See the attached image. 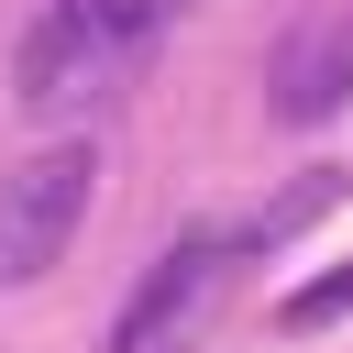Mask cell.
Returning <instances> with one entry per match:
<instances>
[{"mask_svg":"<svg viewBox=\"0 0 353 353\" xmlns=\"http://www.w3.org/2000/svg\"><path fill=\"white\" fill-rule=\"evenodd\" d=\"M331 199H342V176H331V165H320V176H298V188H287V199H276V210H254V232H243V243H254V254H265V243H287V232H298V221H320V210H331Z\"/></svg>","mask_w":353,"mask_h":353,"instance_id":"obj_5","label":"cell"},{"mask_svg":"<svg viewBox=\"0 0 353 353\" xmlns=\"http://www.w3.org/2000/svg\"><path fill=\"white\" fill-rule=\"evenodd\" d=\"M154 33H165L154 0H55L22 33V55H11V99L33 121H88V110H110L143 77Z\"/></svg>","mask_w":353,"mask_h":353,"instance_id":"obj_1","label":"cell"},{"mask_svg":"<svg viewBox=\"0 0 353 353\" xmlns=\"http://www.w3.org/2000/svg\"><path fill=\"white\" fill-rule=\"evenodd\" d=\"M342 309H353V265H331L320 287H298V298H287V331H320V320H342Z\"/></svg>","mask_w":353,"mask_h":353,"instance_id":"obj_6","label":"cell"},{"mask_svg":"<svg viewBox=\"0 0 353 353\" xmlns=\"http://www.w3.org/2000/svg\"><path fill=\"white\" fill-rule=\"evenodd\" d=\"M88 199H99V154H88V143H44V154H22V165L0 176V287H33V276L77 243Z\"/></svg>","mask_w":353,"mask_h":353,"instance_id":"obj_2","label":"cell"},{"mask_svg":"<svg viewBox=\"0 0 353 353\" xmlns=\"http://www.w3.org/2000/svg\"><path fill=\"white\" fill-rule=\"evenodd\" d=\"M221 265H232V243H221V232H176V243L143 265V287L121 298V320H110V353H176V331L210 309Z\"/></svg>","mask_w":353,"mask_h":353,"instance_id":"obj_3","label":"cell"},{"mask_svg":"<svg viewBox=\"0 0 353 353\" xmlns=\"http://www.w3.org/2000/svg\"><path fill=\"white\" fill-rule=\"evenodd\" d=\"M265 88H276V121H331V110L353 99V11H320V22H298V33L276 44Z\"/></svg>","mask_w":353,"mask_h":353,"instance_id":"obj_4","label":"cell"},{"mask_svg":"<svg viewBox=\"0 0 353 353\" xmlns=\"http://www.w3.org/2000/svg\"><path fill=\"white\" fill-rule=\"evenodd\" d=\"M154 11H188V0H154Z\"/></svg>","mask_w":353,"mask_h":353,"instance_id":"obj_7","label":"cell"}]
</instances>
